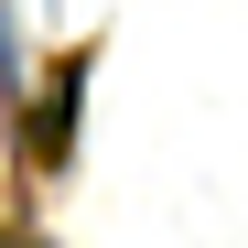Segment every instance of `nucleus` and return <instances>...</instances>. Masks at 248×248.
<instances>
[{
    "instance_id": "obj_1",
    "label": "nucleus",
    "mask_w": 248,
    "mask_h": 248,
    "mask_svg": "<svg viewBox=\"0 0 248 248\" xmlns=\"http://www.w3.org/2000/svg\"><path fill=\"white\" fill-rule=\"evenodd\" d=\"M76 87H87V65H54V87L32 97V130H22L32 162H65V140H76Z\"/></svg>"
}]
</instances>
